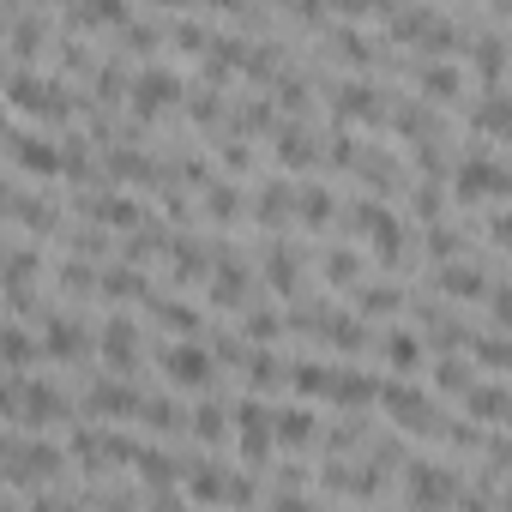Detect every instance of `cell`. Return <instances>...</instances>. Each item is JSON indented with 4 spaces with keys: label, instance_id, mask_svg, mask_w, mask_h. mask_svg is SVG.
I'll list each match as a JSON object with an SVG mask.
<instances>
[{
    "label": "cell",
    "instance_id": "52a82bcc",
    "mask_svg": "<svg viewBox=\"0 0 512 512\" xmlns=\"http://www.w3.org/2000/svg\"><path fill=\"white\" fill-rule=\"evenodd\" d=\"M464 410L482 416V422H506V386H494V380L488 386H470L464 392Z\"/></svg>",
    "mask_w": 512,
    "mask_h": 512
},
{
    "label": "cell",
    "instance_id": "9a60e30c",
    "mask_svg": "<svg viewBox=\"0 0 512 512\" xmlns=\"http://www.w3.org/2000/svg\"><path fill=\"white\" fill-rule=\"evenodd\" d=\"M326 386H332L344 404H362V398H368V380H362V374H326Z\"/></svg>",
    "mask_w": 512,
    "mask_h": 512
},
{
    "label": "cell",
    "instance_id": "5bb4252c",
    "mask_svg": "<svg viewBox=\"0 0 512 512\" xmlns=\"http://www.w3.org/2000/svg\"><path fill=\"white\" fill-rule=\"evenodd\" d=\"M470 350H476V362H488V368H506V356H512V350H506V338H500V332H482V338H476V344H470Z\"/></svg>",
    "mask_w": 512,
    "mask_h": 512
},
{
    "label": "cell",
    "instance_id": "4fadbf2b",
    "mask_svg": "<svg viewBox=\"0 0 512 512\" xmlns=\"http://www.w3.org/2000/svg\"><path fill=\"white\" fill-rule=\"evenodd\" d=\"M506 115H512V109H506V97H500V91H488V103L476 109V127H488V133H506Z\"/></svg>",
    "mask_w": 512,
    "mask_h": 512
},
{
    "label": "cell",
    "instance_id": "5b68a950",
    "mask_svg": "<svg viewBox=\"0 0 512 512\" xmlns=\"http://www.w3.org/2000/svg\"><path fill=\"white\" fill-rule=\"evenodd\" d=\"M139 109H163V103H175L181 97V79L175 73H163V67H151V73H139Z\"/></svg>",
    "mask_w": 512,
    "mask_h": 512
},
{
    "label": "cell",
    "instance_id": "d6986e66",
    "mask_svg": "<svg viewBox=\"0 0 512 512\" xmlns=\"http://www.w3.org/2000/svg\"><path fill=\"white\" fill-rule=\"evenodd\" d=\"M362 308H368V314H392V308H398V290H386V284H380L374 296H362Z\"/></svg>",
    "mask_w": 512,
    "mask_h": 512
},
{
    "label": "cell",
    "instance_id": "3957f363",
    "mask_svg": "<svg viewBox=\"0 0 512 512\" xmlns=\"http://www.w3.org/2000/svg\"><path fill=\"white\" fill-rule=\"evenodd\" d=\"M380 404H386V416H392V422H404V428H422V422L434 416V410H428V398H422L410 380H392V386L380 392Z\"/></svg>",
    "mask_w": 512,
    "mask_h": 512
},
{
    "label": "cell",
    "instance_id": "8992f818",
    "mask_svg": "<svg viewBox=\"0 0 512 512\" xmlns=\"http://www.w3.org/2000/svg\"><path fill=\"white\" fill-rule=\"evenodd\" d=\"M241 446H247V458H266V446H272V416L260 404H241Z\"/></svg>",
    "mask_w": 512,
    "mask_h": 512
},
{
    "label": "cell",
    "instance_id": "8fae6325",
    "mask_svg": "<svg viewBox=\"0 0 512 512\" xmlns=\"http://www.w3.org/2000/svg\"><path fill=\"white\" fill-rule=\"evenodd\" d=\"M440 284H446V296H482V272L476 266H452V272H440Z\"/></svg>",
    "mask_w": 512,
    "mask_h": 512
},
{
    "label": "cell",
    "instance_id": "7402d4cb",
    "mask_svg": "<svg viewBox=\"0 0 512 512\" xmlns=\"http://www.w3.org/2000/svg\"><path fill=\"white\" fill-rule=\"evenodd\" d=\"M476 61H482V73H500V43H494V37H488V43H482V55H476Z\"/></svg>",
    "mask_w": 512,
    "mask_h": 512
},
{
    "label": "cell",
    "instance_id": "6da1fadb",
    "mask_svg": "<svg viewBox=\"0 0 512 512\" xmlns=\"http://www.w3.org/2000/svg\"><path fill=\"white\" fill-rule=\"evenodd\" d=\"M410 500H416L422 512H446V506L458 500L452 470H440V464H410Z\"/></svg>",
    "mask_w": 512,
    "mask_h": 512
},
{
    "label": "cell",
    "instance_id": "2e32d148",
    "mask_svg": "<svg viewBox=\"0 0 512 512\" xmlns=\"http://www.w3.org/2000/svg\"><path fill=\"white\" fill-rule=\"evenodd\" d=\"M422 91L452 97V91H458V73H452V67H428V73H422Z\"/></svg>",
    "mask_w": 512,
    "mask_h": 512
},
{
    "label": "cell",
    "instance_id": "cb8c5ba5",
    "mask_svg": "<svg viewBox=\"0 0 512 512\" xmlns=\"http://www.w3.org/2000/svg\"><path fill=\"white\" fill-rule=\"evenodd\" d=\"M0 133H7V121H0Z\"/></svg>",
    "mask_w": 512,
    "mask_h": 512
},
{
    "label": "cell",
    "instance_id": "ac0fdd59",
    "mask_svg": "<svg viewBox=\"0 0 512 512\" xmlns=\"http://www.w3.org/2000/svg\"><path fill=\"white\" fill-rule=\"evenodd\" d=\"M440 386H446V392H470V368H458V362H440Z\"/></svg>",
    "mask_w": 512,
    "mask_h": 512
},
{
    "label": "cell",
    "instance_id": "ba28073f",
    "mask_svg": "<svg viewBox=\"0 0 512 512\" xmlns=\"http://www.w3.org/2000/svg\"><path fill=\"white\" fill-rule=\"evenodd\" d=\"M314 434H320V422H314L308 410H284V416H278V440H284V446H308Z\"/></svg>",
    "mask_w": 512,
    "mask_h": 512
},
{
    "label": "cell",
    "instance_id": "44dd1931",
    "mask_svg": "<svg viewBox=\"0 0 512 512\" xmlns=\"http://www.w3.org/2000/svg\"><path fill=\"white\" fill-rule=\"evenodd\" d=\"M223 434V416L217 410H199V440H217Z\"/></svg>",
    "mask_w": 512,
    "mask_h": 512
},
{
    "label": "cell",
    "instance_id": "603a6c76",
    "mask_svg": "<svg viewBox=\"0 0 512 512\" xmlns=\"http://www.w3.org/2000/svg\"><path fill=\"white\" fill-rule=\"evenodd\" d=\"M326 272H332V278H350V272H356V260H350V253H332Z\"/></svg>",
    "mask_w": 512,
    "mask_h": 512
},
{
    "label": "cell",
    "instance_id": "e0dca14e",
    "mask_svg": "<svg viewBox=\"0 0 512 512\" xmlns=\"http://www.w3.org/2000/svg\"><path fill=\"white\" fill-rule=\"evenodd\" d=\"M284 163H314V145H308V133H302V127H290V133H284Z\"/></svg>",
    "mask_w": 512,
    "mask_h": 512
},
{
    "label": "cell",
    "instance_id": "277c9868",
    "mask_svg": "<svg viewBox=\"0 0 512 512\" xmlns=\"http://www.w3.org/2000/svg\"><path fill=\"white\" fill-rule=\"evenodd\" d=\"M163 368H169L175 386H205V380H211V356H205L199 344H175V350L163 356Z\"/></svg>",
    "mask_w": 512,
    "mask_h": 512
},
{
    "label": "cell",
    "instance_id": "7a4b0ae2",
    "mask_svg": "<svg viewBox=\"0 0 512 512\" xmlns=\"http://www.w3.org/2000/svg\"><path fill=\"white\" fill-rule=\"evenodd\" d=\"M458 193H464V199H500V193H506V169H500L494 157H470V163L458 169Z\"/></svg>",
    "mask_w": 512,
    "mask_h": 512
},
{
    "label": "cell",
    "instance_id": "9c48e42d",
    "mask_svg": "<svg viewBox=\"0 0 512 512\" xmlns=\"http://www.w3.org/2000/svg\"><path fill=\"white\" fill-rule=\"evenodd\" d=\"M386 362H392L398 374H410V368L422 362V344H416L410 332H392V338H386Z\"/></svg>",
    "mask_w": 512,
    "mask_h": 512
},
{
    "label": "cell",
    "instance_id": "7c38bea8",
    "mask_svg": "<svg viewBox=\"0 0 512 512\" xmlns=\"http://www.w3.org/2000/svg\"><path fill=\"white\" fill-rule=\"evenodd\" d=\"M103 356H109V362H133V326H127V320H115V326L103 332Z\"/></svg>",
    "mask_w": 512,
    "mask_h": 512
},
{
    "label": "cell",
    "instance_id": "30bf717a",
    "mask_svg": "<svg viewBox=\"0 0 512 512\" xmlns=\"http://www.w3.org/2000/svg\"><path fill=\"white\" fill-rule=\"evenodd\" d=\"M13 157H19L25 169H55V163H61V157L49 151V139H19V145H13Z\"/></svg>",
    "mask_w": 512,
    "mask_h": 512
},
{
    "label": "cell",
    "instance_id": "ffe728a7",
    "mask_svg": "<svg viewBox=\"0 0 512 512\" xmlns=\"http://www.w3.org/2000/svg\"><path fill=\"white\" fill-rule=\"evenodd\" d=\"M193 494H199V500H217V494H223V476H217V470H199V476H193Z\"/></svg>",
    "mask_w": 512,
    "mask_h": 512
}]
</instances>
